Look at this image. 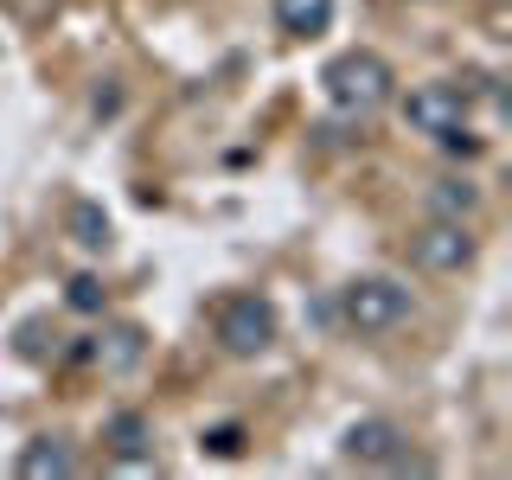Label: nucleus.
I'll return each instance as SVG.
<instances>
[{
	"instance_id": "1",
	"label": "nucleus",
	"mask_w": 512,
	"mask_h": 480,
	"mask_svg": "<svg viewBox=\"0 0 512 480\" xmlns=\"http://www.w3.org/2000/svg\"><path fill=\"white\" fill-rule=\"evenodd\" d=\"M320 84H327V103L340 109V116H378V109L397 96V71L378 52L352 45V52H340L327 71H320Z\"/></svg>"
},
{
	"instance_id": "2",
	"label": "nucleus",
	"mask_w": 512,
	"mask_h": 480,
	"mask_svg": "<svg viewBox=\"0 0 512 480\" xmlns=\"http://www.w3.org/2000/svg\"><path fill=\"white\" fill-rule=\"evenodd\" d=\"M404 122L416 128V135L455 148V154H474L480 148L474 128H468V90H455V84H416L404 96Z\"/></svg>"
},
{
	"instance_id": "3",
	"label": "nucleus",
	"mask_w": 512,
	"mask_h": 480,
	"mask_svg": "<svg viewBox=\"0 0 512 480\" xmlns=\"http://www.w3.org/2000/svg\"><path fill=\"white\" fill-rule=\"evenodd\" d=\"M410 314H416V301L397 276H359V282H346V295H340V320L352 333H391V327H404Z\"/></svg>"
},
{
	"instance_id": "4",
	"label": "nucleus",
	"mask_w": 512,
	"mask_h": 480,
	"mask_svg": "<svg viewBox=\"0 0 512 480\" xmlns=\"http://www.w3.org/2000/svg\"><path fill=\"white\" fill-rule=\"evenodd\" d=\"M410 256H416V269H423V276H461V269H474L480 237L461 218H429L423 231L410 237Z\"/></svg>"
},
{
	"instance_id": "5",
	"label": "nucleus",
	"mask_w": 512,
	"mask_h": 480,
	"mask_svg": "<svg viewBox=\"0 0 512 480\" xmlns=\"http://www.w3.org/2000/svg\"><path fill=\"white\" fill-rule=\"evenodd\" d=\"M218 346L231 352V359H263V352L276 346V308H269L263 295H231L218 308Z\"/></svg>"
},
{
	"instance_id": "6",
	"label": "nucleus",
	"mask_w": 512,
	"mask_h": 480,
	"mask_svg": "<svg viewBox=\"0 0 512 480\" xmlns=\"http://www.w3.org/2000/svg\"><path fill=\"white\" fill-rule=\"evenodd\" d=\"M340 455L352 461V468H391V474H404V468H423V461L410 455V436L391 423V416H359V423L346 429Z\"/></svg>"
},
{
	"instance_id": "7",
	"label": "nucleus",
	"mask_w": 512,
	"mask_h": 480,
	"mask_svg": "<svg viewBox=\"0 0 512 480\" xmlns=\"http://www.w3.org/2000/svg\"><path fill=\"white\" fill-rule=\"evenodd\" d=\"M13 468H20V480H71L84 461H77V442L71 436H32Z\"/></svg>"
},
{
	"instance_id": "8",
	"label": "nucleus",
	"mask_w": 512,
	"mask_h": 480,
	"mask_svg": "<svg viewBox=\"0 0 512 480\" xmlns=\"http://www.w3.org/2000/svg\"><path fill=\"white\" fill-rule=\"evenodd\" d=\"M103 442H109L116 461H128V468H154V423L141 410H116L103 423Z\"/></svg>"
},
{
	"instance_id": "9",
	"label": "nucleus",
	"mask_w": 512,
	"mask_h": 480,
	"mask_svg": "<svg viewBox=\"0 0 512 480\" xmlns=\"http://www.w3.org/2000/svg\"><path fill=\"white\" fill-rule=\"evenodd\" d=\"M423 205H429V218H461L468 224L480 212V186L468 180V173H442V180H429Z\"/></svg>"
},
{
	"instance_id": "10",
	"label": "nucleus",
	"mask_w": 512,
	"mask_h": 480,
	"mask_svg": "<svg viewBox=\"0 0 512 480\" xmlns=\"http://www.w3.org/2000/svg\"><path fill=\"white\" fill-rule=\"evenodd\" d=\"M148 359V333L135 327V320H116V327L103 333V340H96V365H103V372H135V365Z\"/></svg>"
},
{
	"instance_id": "11",
	"label": "nucleus",
	"mask_w": 512,
	"mask_h": 480,
	"mask_svg": "<svg viewBox=\"0 0 512 480\" xmlns=\"http://www.w3.org/2000/svg\"><path fill=\"white\" fill-rule=\"evenodd\" d=\"M333 20V0H276V26L295 32V39H314Z\"/></svg>"
},
{
	"instance_id": "12",
	"label": "nucleus",
	"mask_w": 512,
	"mask_h": 480,
	"mask_svg": "<svg viewBox=\"0 0 512 480\" xmlns=\"http://www.w3.org/2000/svg\"><path fill=\"white\" fill-rule=\"evenodd\" d=\"M71 237H77L90 256H103L109 237H116V231H109V212H103V205H90V199H77V205H71Z\"/></svg>"
},
{
	"instance_id": "13",
	"label": "nucleus",
	"mask_w": 512,
	"mask_h": 480,
	"mask_svg": "<svg viewBox=\"0 0 512 480\" xmlns=\"http://www.w3.org/2000/svg\"><path fill=\"white\" fill-rule=\"evenodd\" d=\"M64 301H71L77 314H96V308H103V282H96V276H77V282H71V295H64Z\"/></svg>"
},
{
	"instance_id": "14",
	"label": "nucleus",
	"mask_w": 512,
	"mask_h": 480,
	"mask_svg": "<svg viewBox=\"0 0 512 480\" xmlns=\"http://www.w3.org/2000/svg\"><path fill=\"white\" fill-rule=\"evenodd\" d=\"M205 448H212V455H237V429H212Z\"/></svg>"
}]
</instances>
